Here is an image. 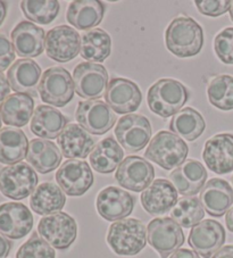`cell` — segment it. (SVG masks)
Instances as JSON below:
<instances>
[{
  "label": "cell",
  "instance_id": "cell-13",
  "mask_svg": "<svg viewBox=\"0 0 233 258\" xmlns=\"http://www.w3.org/2000/svg\"><path fill=\"white\" fill-rule=\"evenodd\" d=\"M155 177V168L140 156H128L115 173L118 183L133 192H141L149 186Z\"/></svg>",
  "mask_w": 233,
  "mask_h": 258
},
{
  "label": "cell",
  "instance_id": "cell-31",
  "mask_svg": "<svg viewBox=\"0 0 233 258\" xmlns=\"http://www.w3.org/2000/svg\"><path fill=\"white\" fill-rule=\"evenodd\" d=\"M28 138L25 133L14 127H4L0 130V163L14 165L26 157L29 150Z\"/></svg>",
  "mask_w": 233,
  "mask_h": 258
},
{
  "label": "cell",
  "instance_id": "cell-24",
  "mask_svg": "<svg viewBox=\"0 0 233 258\" xmlns=\"http://www.w3.org/2000/svg\"><path fill=\"white\" fill-rule=\"evenodd\" d=\"M200 203L209 215L221 217L230 211L232 206L233 189L225 180H209L201 190Z\"/></svg>",
  "mask_w": 233,
  "mask_h": 258
},
{
  "label": "cell",
  "instance_id": "cell-37",
  "mask_svg": "<svg viewBox=\"0 0 233 258\" xmlns=\"http://www.w3.org/2000/svg\"><path fill=\"white\" fill-rule=\"evenodd\" d=\"M21 8L26 19L37 24L48 25L55 21L61 6L57 0H24L21 3Z\"/></svg>",
  "mask_w": 233,
  "mask_h": 258
},
{
  "label": "cell",
  "instance_id": "cell-4",
  "mask_svg": "<svg viewBox=\"0 0 233 258\" xmlns=\"http://www.w3.org/2000/svg\"><path fill=\"white\" fill-rule=\"evenodd\" d=\"M147 229L140 220L124 219L114 222L107 233V243L120 256H134L146 247Z\"/></svg>",
  "mask_w": 233,
  "mask_h": 258
},
{
  "label": "cell",
  "instance_id": "cell-30",
  "mask_svg": "<svg viewBox=\"0 0 233 258\" xmlns=\"http://www.w3.org/2000/svg\"><path fill=\"white\" fill-rule=\"evenodd\" d=\"M64 191L51 182H43L37 186L30 198V206L38 215H52L65 206Z\"/></svg>",
  "mask_w": 233,
  "mask_h": 258
},
{
  "label": "cell",
  "instance_id": "cell-45",
  "mask_svg": "<svg viewBox=\"0 0 233 258\" xmlns=\"http://www.w3.org/2000/svg\"><path fill=\"white\" fill-rule=\"evenodd\" d=\"M212 258H233V246L228 244V246L222 247Z\"/></svg>",
  "mask_w": 233,
  "mask_h": 258
},
{
  "label": "cell",
  "instance_id": "cell-9",
  "mask_svg": "<svg viewBox=\"0 0 233 258\" xmlns=\"http://www.w3.org/2000/svg\"><path fill=\"white\" fill-rule=\"evenodd\" d=\"M74 89L78 96L89 100H98L104 96L108 86V73L97 63H80L73 72Z\"/></svg>",
  "mask_w": 233,
  "mask_h": 258
},
{
  "label": "cell",
  "instance_id": "cell-42",
  "mask_svg": "<svg viewBox=\"0 0 233 258\" xmlns=\"http://www.w3.org/2000/svg\"><path fill=\"white\" fill-rule=\"evenodd\" d=\"M13 243L10 239L0 233V258H6L12 250Z\"/></svg>",
  "mask_w": 233,
  "mask_h": 258
},
{
  "label": "cell",
  "instance_id": "cell-8",
  "mask_svg": "<svg viewBox=\"0 0 233 258\" xmlns=\"http://www.w3.org/2000/svg\"><path fill=\"white\" fill-rule=\"evenodd\" d=\"M148 242L159 253L160 258H167L185 243V233L171 217L154 219L147 228Z\"/></svg>",
  "mask_w": 233,
  "mask_h": 258
},
{
  "label": "cell",
  "instance_id": "cell-44",
  "mask_svg": "<svg viewBox=\"0 0 233 258\" xmlns=\"http://www.w3.org/2000/svg\"><path fill=\"white\" fill-rule=\"evenodd\" d=\"M169 258H200L196 251L189 250V249H179L173 252Z\"/></svg>",
  "mask_w": 233,
  "mask_h": 258
},
{
  "label": "cell",
  "instance_id": "cell-22",
  "mask_svg": "<svg viewBox=\"0 0 233 258\" xmlns=\"http://www.w3.org/2000/svg\"><path fill=\"white\" fill-rule=\"evenodd\" d=\"M169 179L178 194L185 197H192L203 190L207 180V171L200 162L188 159L169 174Z\"/></svg>",
  "mask_w": 233,
  "mask_h": 258
},
{
  "label": "cell",
  "instance_id": "cell-1",
  "mask_svg": "<svg viewBox=\"0 0 233 258\" xmlns=\"http://www.w3.org/2000/svg\"><path fill=\"white\" fill-rule=\"evenodd\" d=\"M165 43L177 57H194L199 54L204 46L203 29L191 17H176L165 32Z\"/></svg>",
  "mask_w": 233,
  "mask_h": 258
},
{
  "label": "cell",
  "instance_id": "cell-32",
  "mask_svg": "<svg viewBox=\"0 0 233 258\" xmlns=\"http://www.w3.org/2000/svg\"><path fill=\"white\" fill-rule=\"evenodd\" d=\"M124 151L114 138L108 137L98 142L90 154L92 168L101 174L114 172L123 162Z\"/></svg>",
  "mask_w": 233,
  "mask_h": 258
},
{
  "label": "cell",
  "instance_id": "cell-36",
  "mask_svg": "<svg viewBox=\"0 0 233 258\" xmlns=\"http://www.w3.org/2000/svg\"><path fill=\"white\" fill-rule=\"evenodd\" d=\"M208 100L214 107L221 110L233 109V77L227 74L217 75L207 88Z\"/></svg>",
  "mask_w": 233,
  "mask_h": 258
},
{
  "label": "cell",
  "instance_id": "cell-5",
  "mask_svg": "<svg viewBox=\"0 0 233 258\" xmlns=\"http://www.w3.org/2000/svg\"><path fill=\"white\" fill-rule=\"evenodd\" d=\"M38 90L44 104L64 107L73 99L75 89L69 71L61 66H53L44 71Z\"/></svg>",
  "mask_w": 233,
  "mask_h": 258
},
{
  "label": "cell",
  "instance_id": "cell-29",
  "mask_svg": "<svg viewBox=\"0 0 233 258\" xmlns=\"http://www.w3.org/2000/svg\"><path fill=\"white\" fill-rule=\"evenodd\" d=\"M26 159L35 171L41 174H48L61 165L62 151L51 141L33 139L29 144Z\"/></svg>",
  "mask_w": 233,
  "mask_h": 258
},
{
  "label": "cell",
  "instance_id": "cell-14",
  "mask_svg": "<svg viewBox=\"0 0 233 258\" xmlns=\"http://www.w3.org/2000/svg\"><path fill=\"white\" fill-rule=\"evenodd\" d=\"M56 181L64 194L72 197H79L92 186L93 174L87 162L70 159L63 163L57 171Z\"/></svg>",
  "mask_w": 233,
  "mask_h": 258
},
{
  "label": "cell",
  "instance_id": "cell-49",
  "mask_svg": "<svg viewBox=\"0 0 233 258\" xmlns=\"http://www.w3.org/2000/svg\"><path fill=\"white\" fill-rule=\"evenodd\" d=\"M0 127H2V116H0Z\"/></svg>",
  "mask_w": 233,
  "mask_h": 258
},
{
  "label": "cell",
  "instance_id": "cell-6",
  "mask_svg": "<svg viewBox=\"0 0 233 258\" xmlns=\"http://www.w3.org/2000/svg\"><path fill=\"white\" fill-rule=\"evenodd\" d=\"M38 175L26 163H17L0 170V192L13 200H22L33 194Z\"/></svg>",
  "mask_w": 233,
  "mask_h": 258
},
{
  "label": "cell",
  "instance_id": "cell-7",
  "mask_svg": "<svg viewBox=\"0 0 233 258\" xmlns=\"http://www.w3.org/2000/svg\"><path fill=\"white\" fill-rule=\"evenodd\" d=\"M38 233L52 248L65 250L75 241L78 225L71 215L60 212L42 217L38 224Z\"/></svg>",
  "mask_w": 233,
  "mask_h": 258
},
{
  "label": "cell",
  "instance_id": "cell-40",
  "mask_svg": "<svg viewBox=\"0 0 233 258\" xmlns=\"http://www.w3.org/2000/svg\"><path fill=\"white\" fill-rule=\"evenodd\" d=\"M232 2L228 0H196L197 10L205 16L218 17L230 11Z\"/></svg>",
  "mask_w": 233,
  "mask_h": 258
},
{
  "label": "cell",
  "instance_id": "cell-27",
  "mask_svg": "<svg viewBox=\"0 0 233 258\" xmlns=\"http://www.w3.org/2000/svg\"><path fill=\"white\" fill-rule=\"evenodd\" d=\"M67 125V118L51 106L40 105L31 119V131L42 139H56Z\"/></svg>",
  "mask_w": 233,
  "mask_h": 258
},
{
  "label": "cell",
  "instance_id": "cell-47",
  "mask_svg": "<svg viewBox=\"0 0 233 258\" xmlns=\"http://www.w3.org/2000/svg\"><path fill=\"white\" fill-rule=\"evenodd\" d=\"M7 15V4L5 2H0V26L3 25L4 21Z\"/></svg>",
  "mask_w": 233,
  "mask_h": 258
},
{
  "label": "cell",
  "instance_id": "cell-43",
  "mask_svg": "<svg viewBox=\"0 0 233 258\" xmlns=\"http://www.w3.org/2000/svg\"><path fill=\"white\" fill-rule=\"evenodd\" d=\"M11 86L8 83V80L6 79L3 72H0V102H3L6 98L10 96L11 92Z\"/></svg>",
  "mask_w": 233,
  "mask_h": 258
},
{
  "label": "cell",
  "instance_id": "cell-11",
  "mask_svg": "<svg viewBox=\"0 0 233 258\" xmlns=\"http://www.w3.org/2000/svg\"><path fill=\"white\" fill-rule=\"evenodd\" d=\"M115 136L120 145L127 151H140L150 142L151 125L149 119L137 114L124 115L116 124Z\"/></svg>",
  "mask_w": 233,
  "mask_h": 258
},
{
  "label": "cell",
  "instance_id": "cell-20",
  "mask_svg": "<svg viewBox=\"0 0 233 258\" xmlns=\"http://www.w3.org/2000/svg\"><path fill=\"white\" fill-rule=\"evenodd\" d=\"M178 203V191L172 182L155 180L141 194V205L148 214L163 215L172 211Z\"/></svg>",
  "mask_w": 233,
  "mask_h": 258
},
{
  "label": "cell",
  "instance_id": "cell-50",
  "mask_svg": "<svg viewBox=\"0 0 233 258\" xmlns=\"http://www.w3.org/2000/svg\"><path fill=\"white\" fill-rule=\"evenodd\" d=\"M232 184H233V175H232Z\"/></svg>",
  "mask_w": 233,
  "mask_h": 258
},
{
  "label": "cell",
  "instance_id": "cell-18",
  "mask_svg": "<svg viewBox=\"0 0 233 258\" xmlns=\"http://www.w3.org/2000/svg\"><path fill=\"white\" fill-rule=\"evenodd\" d=\"M203 158L205 164L216 174H227L233 171V135L219 133L206 141Z\"/></svg>",
  "mask_w": 233,
  "mask_h": 258
},
{
  "label": "cell",
  "instance_id": "cell-41",
  "mask_svg": "<svg viewBox=\"0 0 233 258\" xmlns=\"http://www.w3.org/2000/svg\"><path fill=\"white\" fill-rule=\"evenodd\" d=\"M15 60V49L5 34L0 33V72L7 70Z\"/></svg>",
  "mask_w": 233,
  "mask_h": 258
},
{
  "label": "cell",
  "instance_id": "cell-12",
  "mask_svg": "<svg viewBox=\"0 0 233 258\" xmlns=\"http://www.w3.org/2000/svg\"><path fill=\"white\" fill-rule=\"evenodd\" d=\"M75 118L84 130L99 136L108 132L116 122L114 110L101 100L80 101Z\"/></svg>",
  "mask_w": 233,
  "mask_h": 258
},
{
  "label": "cell",
  "instance_id": "cell-23",
  "mask_svg": "<svg viewBox=\"0 0 233 258\" xmlns=\"http://www.w3.org/2000/svg\"><path fill=\"white\" fill-rule=\"evenodd\" d=\"M95 138L79 124H67L58 137L63 156L70 159H84L92 153Z\"/></svg>",
  "mask_w": 233,
  "mask_h": 258
},
{
  "label": "cell",
  "instance_id": "cell-16",
  "mask_svg": "<svg viewBox=\"0 0 233 258\" xmlns=\"http://www.w3.org/2000/svg\"><path fill=\"white\" fill-rule=\"evenodd\" d=\"M136 198L118 186H108L97 196L96 207L99 215L109 222L127 219L133 212Z\"/></svg>",
  "mask_w": 233,
  "mask_h": 258
},
{
  "label": "cell",
  "instance_id": "cell-39",
  "mask_svg": "<svg viewBox=\"0 0 233 258\" xmlns=\"http://www.w3.org/2000/svg\"><path fill=\"white\" fill-rule=\"evenodd\" d=\"M214 50L222 63L233 65V28L224 29L215 37Z\"/></svg>",
  "mask_w": 233,
  "mask_h": 258
},
{
  "label": "cell",
  "instance_id": "cell-17",
  "mask_svg": "<svg viewBox=\"0 0 233 258\" xmlns=\"http://www.w3.org/2000/svg\"><path fill=\"white\" fill-rule=\"evenodd\" d=\"M225 242V230L217 221L205 220L191 229L188 243L204 258H212Z\"/></svg>",
  "mask_w": 233,
  "mask_h": 258
},
{
  "label": "cell",
  "instance_id": "cell-28",
  "mask_svg": "<svg viewBox=\"0 0 233 258\" xmlns=\"http://www.w3.org/2000/svg\"><path fill=\"white\" fill-rule=\"evenodd\" d=\"M33 110L32 97L25 93H13L0 105V116L7 125L22 127L30 122Z\"/></svg>",
  "mask_w": 233,
  "mask_h": 258
},
{
  "label": "cell",
  "instance_id": "cell-34",
  "mask_svg": "<svg viewBox=\"0 0 233 258\" xmlns=\"http://www.w3.org/2000/svg\"><path fill=\"white\" fill-rule=\"evenodd\" d=\"M205 128L206 123L203 115L191 107L181 109L174 115L169 123V130L174 135L190 142L198 139Z\"/></svg>",
  "mask_w": 233,
  "mask_h": 258
},
{
  "label": "cell",
  "instance_id": "cell-35",
  "mask_svg": "<svg viewBox=\"0 0 233 258\" xmlns=\"http://www.w3.org/2000/svg\"><path fill=\"white\" fill-rule=\"evenodd\" d=\"M205 210L203 205L195 196L183 197L178 200L171 211V219L182 228H194L204 219Z\"/></svg>",
  "mask_w": 233,
  "mask_h": 258
},
{
  "label": "cell",
  "instance_id": "cell-2",
  "mask_svg": "<svg viewBox=\"0 0 233 258\" xmlns=\"http://www.w3.org/2000/svg\"><path fill=\"white\" fill-rule=\"evenodd\" d=\"M189 91L185 84L173 79H160L149 88L147 101L149 109L160 117L174 116L187 104Z\"/></svg>",
  "mask_w": 233,
  "mask_h": 258
},
{
  "label": "cell",
  "instance_id": "cell-25",
  "mask_svg": "<svg viewBox=\"0 0 233 258\" xmlns=\"http://www.w3.org/2000/svg\"><path fill=\"white\" fill-rule=\"evenodd\" d=\"M40 77V66L29 58L16 60L7 72V80L13 90L31 97H37L38 95V82L41 80Z\"/></svg>",
  "mask_w": 233,
  "mask_h": 258
},
{
  "label": "cell",
  "instance_id": "cell-3",
  "mask_svg": "<svg viewBox=\"0 0 233 258\" xmlns=\"http://www.w3.org/2000/svg\"><path fill=\"white\" fill-rule=\"evenodd\" d=\"M189 147L180 137L169 131L156 133L145 151V157L164 170L171 171L186 162Z\"/></svg>",
  "mask_w": 233,
  "mask_h": 258
},
{
  "label": "cell",
  "instance_id": "cell-33",
  "mask_svg": "<svg viewBox=\"0 0 233 258\" xmlns=\"http://www.w3.org/2000/svg\"><path fill=\"white\" fill-rule=\"evenodd\" d=\"M110 51L111 39L104 30L95 29L83 33L80 54L89 63H102L108 58Z\"/></svg>",
  "mask_w": 233,
  "mask_h": 258
},
{
  "label": "cell",
  "instance_id": "cell-46",
  "mask_svg": "<svg viewBox=\"0 0 233 258\" xmlns=\"http://www.w3.org/2000/svg\"><path fill=\"white\" fill-rule=\"evenodd\" d=\"M225 222H226V226L227 229L231 231L233 233V206L230 208V211L226 213V217H225Z\"/></svg>",
  "mask_w": 233,
  "mask_h": 258
},
{
  "label": "cell",
  "instance_id": "cell-15",
  "mask_svg": "<svg viewBox=\"0 0 233 258\" xmlns=\"http://www.w3.org/2000/svg\"><path fill=\"white\" fill-rule=\"evenodd\" d=\"M106 104L118 114H130L138 110L142 101L140 88L131 80L111 79L105 92Z\"/></svg>",
  "mask_w": 233,
  "mask_h": 258
},
{
  "label": "cell",
  "instance_id": "cell-19",
  "mask_svg": "<svg viewBox=\"0 0 233 258\" xmlns=\"http://www.w3.org/2000/svg\"><path fill=\"white\" fill-rule=\"evenodd\" d=\"M33 228V216L28 207L20 203L0 205V233L8 239L19 240Z\"/></svg>",
  "mask_w": 233,
  "mask_h": 258
},
{
  "label": "cell",
  "instance_id": "cell-10",
  "mask_svg": "<svg viewBox=\"0 0 233 258\" xmlns=\"http://www.w3.org/2000/svg\"><path fill=\"white\" fill-rule=\"evenodd\" d=\"M46 54L58 63H69L80 54L81 38L78 31L69 25H60L46 33Z\"/></svg>",
  "mask_w": 233,
  "mask_h": 258
},
{
  "label": "cell",
  "instance_id": "cell-38",
  "mask_svg": "<svg viewBox=\"0 0 233 258\" xmlns=\"http://www.w3.org/2000/svg\"><path fill=\"white\" fill-rule=\"evenodd\" d=\"M16 258H56V253L50 244L33 233L17 250Z\"/></svg>",
  "mask_w": 233,
  "mask_h": 258
},
{
  "label": "cell",
  "instance_id": "cell-21",
  "mask_svg": "<svg viewBox=\"0 0 233 258\" xmlns=\"http://www.w3.org/2000/svg\"><path fill=\"white\" fill-rule=\"evenodd\" d=\"M12 43L20 57H38L44 49V30L28 21L17 24L11 34Z\"/></svg>",
  "mask_w": 233,
  "mask_h": 258
},
{
  "label": "cell",
  "instance_id": "cell-26",
  "mask_svg": "<svg viewBox=\"0 0 233 258\" xmlns=\"http://www.w3.org/2000/svg\"><path fill=\"white\" fill-rule=\"evenodd\" d=\"M106 6L99 0H75L70 4L66 20L78 30H90L104 19Z\"/></svg>",
  "mask_w": 233,
  "mask_h": 258
},
{
  "label": "cell",
  "instance_id": "cell-48",
  "mask_svg": "<svg viewBox=\"0 0 233 258\" xmlns=\"http://www.w3.org/2000/svg\"><path fill=\"white\" fill-rule=\"evenodd\" d=\"M230 17H231V20L233 22V2L231 4V8H230Z\"/></svg>",
  "mask_w": 233,
  "mask_h": 258
}]
</instances>
